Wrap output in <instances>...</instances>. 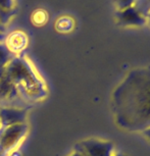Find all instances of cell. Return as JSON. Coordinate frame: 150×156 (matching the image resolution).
<instances>
[{"mask_svg": "<svg viewBox=\"0 0 150 156\" xmlns=\"http://www.w3.org/2000/svg\"><path fill=\"white\" fill-rule=\"evenodd\" d=\"M116 125L131 132L150 126V66L132 69L111 97Z\"/></svg>", "mask_w": 150, "mask_h": 156, "instance_id": "1", "label": "cell"}, {"mask_svg": "<svg viewBox=\"0 0 150 156\" xmlns=\"http://www.w3.org/2000/svg\"><path fill=\"white\" fill-rule=\"evenodd\" d=\"M27 132L28 126L26 123H20L8 128L0 126V156H7L9 152L14 150Z\"/></svg>", "mask_w": 150, "mask_h": 156, "instance_id": "2", "label": "cell"}, {"mask_svg": "<svg viewBox=\"0 0 150 156\" xmlns=\"http://www.w3.org/2000/svg\"><path fill=\"white\" fill-rule=\"evenodd\" d=\"M75 149L80 150L86 156H109L113 152V144L98 139H88L77 144Z\"/></svg>", "mask_w": 150, "mask_h": 156, "instance_id": "3", "label": "cell"}, {"mask_svg": "<svg viewBox=\"0 0 150 156\" xmlns=\"http://www.w3.org/2000/svg\"><path fill=\"white\" fill-rule=\"evenodd\" d=\"M116 22L123 27H142L146 25V16L140 12L134 5L123 9H117L116 12Z\"/></svg>", "mask_w": 150, "mask_h": 156, "instance_id": "4", "label": "cell"}, {"mask_svg": "<svg viewBox=\"0 0 150 156\" xmlns=\"http://www.w3.org/2000/svg\"><path fill=\"white\" fill-rule=\"evenodd\" d=\"M27 111L20 108H0V126L8 128L11 126L26 123Z\"/></svg>", "mask_w": 150, "mask_h": 156, "instance_id": "5", "label": "cell"}, {"mask_svg": "<svg viewBox=\"0 0 150 156\" xmlns=\"http://www.w3.org/2000/svg\"><path fill=\"white\" fill-rule=\"evenodd\" d=\"M16 94V88L9 79H0V99L9 98V96H14Z\"/></svg>", "mask_w": 150, "mask_h": 156, "instance_id": "6", "label": "cell"}, {"mask_svg": "<svg viewBox=\"0 0 150 156\" xmlns=\"http://www.w3.org/2000/svg\"><path fill=\"white\" fill-rule=\"evenodd\" d=\"M134 6L146 16L150 10V0H135Z\"/></svg>", "mask_w": 150, "mask_h": 156, "instance_id": "7", "label": "cell"}, {"mask_svg": "<svg viewBox=\"0 0 150 156\" xmlns=\"http://www.w3.org/2000/svg\"><path fill=\"white\" fill-rule=\"evenodd\" d=\"M135 0H114V3L116 5L117 9H123V8L129 7L134 5Z\"/></svg>", "mask_w": 150, "mask_h": 156, "instance_id": "8", "label": "cell"}, {"mask_svg": "<svg viewBox=\"0 0 150 156\" xmlns=\"http://www.w3.org/2000/svg\"><path fill=\"white\" fill-rule=\"evenodd\" d=\"M67 156H86V155H85L83 152H81L80 150L75 149L72 153H70V155H67Z\"/></svg>", "mask_w": 150, "mask_h": 156, "instance_id": "9", "label": "cell"}, {"mask_svg": "<svg viewBox=\"0 0 150 156\" xmlns=\"http://www.w3.org/2000/svg\"><path fill=\"white\" fill-rule=\"evenodd\" d=\"M142 134H143V136L150 142V126H149V128L145 129L144 131H142Z\"/></svg>", "mask_w": 150, "mask_h": 156, "instance_id": "10", "label": "cell"}, {"mask_svg": "<svg viewBox=\"0 0 150 156\" xmlns=\"http://www.w3.org/2000/svg\"><path fill=\"white\" fill-rule=\"evenodd\" d=\"M7 156H23V155H22V152H20V150L14 149L11 152H9V154H8Z\"/></svg>", "mask_w": 150, "mask_h": 156, "instance_id": "11", "label": "cell"}, {"mask_svg": "<svg viewBox=\"0 0 150 156\" xmlns=\"http://www.w3.org/2000/svg\"><path fill=\"white\" fill-rule=\"evenodd\" d=\"M146 23L150 26V10H149V12L147 13V16H146Z\"/></svg>", "mask_w": 150, "mask_h": 156, "instance_id": "12", "label": "cell"}, {"mask_svg": "<svg viewBox=\"0 0 150 156\" xmlns=\"http://www.w3.org/2000/svg\"><path fill=\"white\" fill-rule=\"evenodd\" d=\"M109 156H126V155L122 154V153H114V151H113Z\"/></svg>", "mask_w": 150, "mask_h": 156, "instance_id": "13", "label": "cell"}]
</instances>
